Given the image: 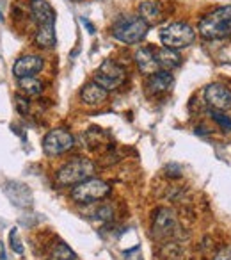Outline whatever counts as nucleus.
<instances>
[{"mask_svg": "<svg viewBox=\"0 0 231 260\" xmlns=\"http://www.w3.org/2000/svg\"><path fill=\"white\" fill-rule=\"evenodd\" d=\"M0 20H2V13H0Z\"/></svg>", "mask_w": 231, "mask_h": 260, "instance_id": "cd10ccee", "label": "nucleus"}, {"mask_svg": "<svg viewBox=\"0 0 231 260\" xmlns=\"http://www.w3.org/2000/svg\"><path fill=\"white\" fill-rule=\"evenodd\" d=\"M4 191H6V194L11 198V202L20 207H27V205H30V202H32L29 189L22 184H16L15 182V184H11V187H4Z\"/></svg>", "mask_w": 231, "mask_h": 260, "instance_id": "a211bd4d", "label": "nucleus"}, {"mask_svg": "<svg viewBox=\"0 0 231 260\" xmlns=\"http://www.w3.org/2000/svg\"><path fill=\"white\" fill-rule=\"evenodd\" d=\"M80 98L86 105H101L103 102H107L108 98V91L103 89L100 84L93 82H87L84 84V87L80 89Z\"/></svg>", "mask_w": 231, "mask_h": 260, "instance_id": "4468645a", "label": "nucleus"}, {"mask_svg": "<svg viewBox=\"0 0 231 260\" xmlns=\"http://www.w3.org/2000/svg\"><path fill=\"white\" fill-rule=\"evenodd\" d=\"M178 232V217L176 212L169 207H159L153 212L151 219V234L155 239H173Z\"/></svg>", "mask_w": 231, "mask_h": 260, "instance_id": "0eeeda50", "label": "nucleus"}, {"mask_svg": "<svg viewBox=\"0 0 231 260\" xmlns=\"http://www.w3.org/2000/svg\"><path fill=\"white\" fill-rule=\"evenodd\" d=\"M45 66V61L41 55L37 54H27L22 55L13 66V75L16 79H25V77H36Z\"/></svg>", "mask_w": 231, "mask_h": 260, "instance_id": "9d476101", "label": "nucleus"}, {"mask_svg": "<svg viewBox=\"0 0 231 260\" xmlns=\"http://www.w3.org/2000/svg\"><path fill=\"white\" fill-rule=\"evenodd\" d=\"M149 27L139 18V15H123L112 23V36L125 45L141 43L148 36Z\"/></svg>", "mask_w": 231, "mask_h": 260, "instance_id": "7ed1b4c3", "label": "nucleus"}, {"mask_svg": "<svg viewBox=\"0 0 231 260\" xmlns=\"http://www.w3.org/2000/svg\"><path fill=\"white\" fill-rule=\"evenodd\" d=\"M29 13L32 16V20L37 25H47V23H55V9L50 6V2L47 0H30L29 4Z\"/></svg>", "mask_w": 231, "mask_h": 260, "instance_id": "9b49d317", "label": "nucleus"}, {"mask_svg": "<svg viewBox=\"0 0 231 260\" xmlns=\"http://www.w3.org/2000/svg\"><path fill=\"white\" fill-rule=\"evenodd\" d=\"M18 87L22 91L23 96H37L43 93V82L36 77H25V79H18Z\"/></svg>", "mask_w": 231, "mask_h": 260, "instance_id": "6ab92c4d", "label": "nucleus"}, {"mask_svg": "<svg viewBox=\"0 0 231 260\" xmlns=\"http://www.w3.org/2000/svg\"><path fill=\"white\" fill-rule=\"evenodd\" d=\"M194 40H196V30L188 23L183 22H173L160 30V41H162V45L167 48H173V50H181V48L190 47L194 43Z\"/></svg>", "mask_w": 231, "mask_h": 260, "instance_id": "20e7f679", "label": "nucleus"}, {"mask_svg": "<svg viewBox=\"0 0 231 260\" xmlns=\"http://www.w3.org/2000/svg\"><path fill=\"white\" fill-rule=\"evenodd\" d=\"M212 260H231V246H224L222 249H219Z\"/></svg>", "mask_w": 231, "mask_h": 260, "instance_id": "a878e982", "label": "nucleus"}, {"mask_svg": "<svg viewBox=\"0 0 231 260\" xmlns=\"http://www.w3.org/2000/svg\"><path fill=\"white\" fill-rule=\"evenodd\" d=\"M82 23H84V25H86V27H87V29H89V32H91V34H94V27H93V25H91V23H89V22H87V20H86V18H82Z\"/></svg>", "mask_w": 231, "mask_h": 260, "instance_id": "bb28decb", "label": "nucleus"}, {"mask_svg": "<svg viewBox=\"0 0 231 260\" xmlns=\"http://www.w3.org/2000/svg\"><path fill=\"white\" fill-rule=\"evenodd\" d=\"M155 59H157V64H159V70H166V72H173L174 68H178L181 64L180 52L167 47L155 50Z\"/></svg>", "mask_w": 231, "mask_h": 260, "instance_id": "2eb2a0df", "label": "nucleus"}, {"mask_svg": "<svg viewBox=\"0 0 231 260\" xmlns=\"http://www.w3.org/2000/svg\"><path fill=\"white\" fill-rule=\"evenodd\" d=\"M112 216H114V210H112L110 205H101L100 209L96 210V217L100 221H110Z\"/></svg>", "mask_w": 231, "mask_h": 260, "instance_id": "393cba45", "label": "nucleus"}, {"mask_svg": "<svg viewBox=\"0 0 231 260\" xmlns=\"http://www.w3.org/2000/svg\"><path fill=\"white\" fill-rule=\"evenodd\" d=\"M205 100L213 111L227 112L231 109V89L224 86V84L213 82L210 86H206Z\"/></svg>", "mask_w": 231, "mask_h": 260, "instance_id": "1a4fd4ad", "label": "nucleus"}, {"mask_svg": "<svg viewBox=\"0 0 231 260\" xmlns=\"http://www.w3.org/2000/svg\"><path fill=\"white\" fill-rule=\"evenodd\" d=\"M173 82H174L173 73L166 72V70H159V72H155L153 75L148 77V80H146V87H148V93L162 94V93H166V91L171 89Z\"/></svg>", "mask_w": 231, "mask_h": 260, "instance_id": "f8f14e48", "label": "nucleus"}, {"mask_svg": "<svg viewBox=\"0 0 231 260\" xmlns=\"http://www.w3.org/2000/svg\"><path fill=\"white\" fill-rule=\"evenodd\" d=\"M139 18H141L142 22H146L148 27L159 25V23L164 20V13L157 2L146 0V2H141V4H139Z\"/></svg>", "mask_w": 231, "mask_h": 260, "instance_id": "dca6fc26", "label": "nucleus"}, {"mask_svg": "<svg viewBox=\"0 0 231 260\" xmlns=\"http://www.w3.org/2000/svg\"><path fill=\"white\" fill-rule=\"evenodd\" d=\"M199 34L205 40H226L231 38V6H222L208 13L199 22Z\"/></svg>", "mask_w": 231, "mask_h": 260, "instance_id": "f257e3e1", "label": "nucleus"}, {"mask_svg": "<svg viewBox=\"0 0 231 260\" xmlns=\"http://www.w3.org/2000/svg\"><path fill=\"white\" fill-rule=\"evenodd\" d=\"M93 80L96 84H100L103 89L114 91L125 84V80H127V70L120 62L112 61V59H105L100 64V68L94 72Z\"/></svg>", "mask_w": 231, "mask_h": 260, "instance_id": "423d86ee", "label": "nucleus"}, {"mask_svg": "<svg viewBox=\"0 0 231 260\" xmlns=\"http://www.w3.org/2000/svg\"><path fill=\"white\" fill-rule=\"evenodd\" d=\"M135 64H137L139 72L142 75H153L155 72H159V64L155 59V48L151 47H142L135 52Z\"/></svg>", "mask_w": 231, "mask_h": 260, "instance_id": "ddd939ff", "label": "nucleus"}, {"mask_svg": "<svg viewBox=\"0 0 231 260\" xmlns=\"http://www.w3.org/2000/svg\"><path fill=\"white\" fill-rule=\"evenodd\" d=\"M73 146H75V138L66 128L50 130L43 139V152L48 157L62 155V153L69 152Z\"/></svg>", "mask_w": 231, "mask_h": 260, "instance_id": "6e6552de", "label": "nucleus"}, {"mask_svg": "<svg viewBox=\"0 0 231 260\" xmlns=\"http://www.w3.org/2000/svg\"><path fill=\"white\" fill-rule=\"evenodd\" d=\"M96 171L94 164L86 157H75V159L68 160L62 164L55 173V184L59 187H69V185H76L80 182L91 178Z\"/></svg>", "mask_w": 231, "mask_h": 260, "instance_id": "f03ea898", "label": "nucleus"}, {"mask_svg": "<svg viewBox=\"0 0 231 260\" xmlns=\"http://www.w3.org/2000/svg\"><path fill=\"white\" fill-rule=\"evenodd\" d=\"M210 114H212V119L213 121H217L220 125V128L226 130V132H229L231 130V118L227 116V112H222V111H210Z\"/></svg>", "mask_w": 231, "mask_h": 260, "instance_id": "4be33fe9", "label": "nucleus"}, {"mask_svg": "<svg viewBox=\"0 0 231 260\" xmlns=\"http://www.w3.org/2000/svg\"><path fill=\"white\" fill-rule=\"evenodd\" d=\"M110 185L105 180H100V178H87V180L80 182V184L73 185L71 189V200L75 203H93L98 202V200H103L110 194Z\"/></svg>", "mask_w": 231, "mask_h": 260, "instance_id": "39448f33", "label": "nucleus"}, {"mask_svg": "<svg viewBox=\"0 0 231 260\" xmlns=\"http://www.w3.org/2000/svg\"><path fill=\"white\" fill-rule=\"evenodd\" d=\"M50 260H76V255L68 244L64 242H55L50 249Z\"/></svg>", "mask_w": 231, "mask_h": 260, "instance_id": "aec40b11", "label": "nucleus"}, {"mask_svg": "<svg viewBox=\"0 0 231 260\" xmlns=\"http://www.w3.org/2000/svg\"><path fill=\"white\" fill-rule=\"evenodd\" d=\"M160 255H162L164 260H181L183 256V248H181V242H176V241H167L166 244L162 246L160 249Z\"/></svg>", "mask_w": 231, "mask_h": 260, "instance_id": "412c9836", "label": "nucleus"}, {"mask_svg": "<svg viewBox=\"0 0 231 260\" xmlns=\"http://www.w3.org/2000/svg\"><path fill=\"white\" fill-rule=\"evenodd\" d=\"M34 43L40 48H54L57 45V36H55V23H47V25H37V30L34 34Z\"/></svg>", "mask_w": 231, "mask_h": 260, "instance_id": "f3484780", "label": "nucleus"}, {"mask_svg": "<svg viewBox=\"0 0 231 260\" xmlns=\"http://www.w3.org/2000/svg\"><path fill=\"white\" fill-rule=\"evenodd\" d=\"M9 246H11L13 251L18 253V255H22L23 253V246H22L20 237H18V228H11V232H9Z\"/></svg>", "mask_w": 231, "mask_h": 260, "instance_id": "5701e85b", "label": "nucleus"}, {"mask_svg": "<svg viewBox=\"0 0 231 260\" xmlns=\"http://www.w3.org/2000/svg\"><path fill=\"white\" fill-rule=\"evenodd\" d=\"M15 105H16V111L20 114H27L29 112V96H23V94H15Z\"/></svg>", "mask_w": 231, "mask_h": 260, "instance_id": "b1692460", "label": "nucleus"}]
</instances>
